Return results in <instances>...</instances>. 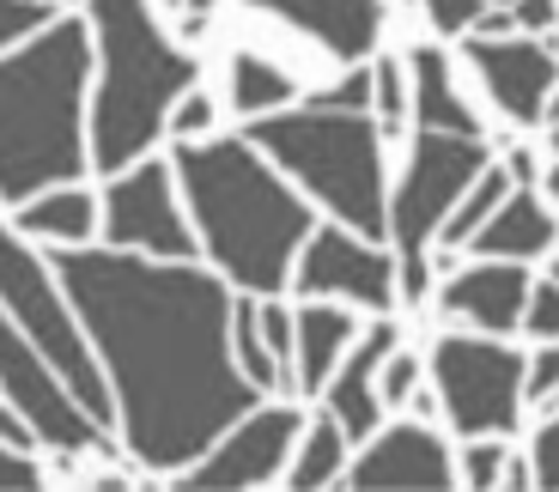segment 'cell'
Segmentation results:
<instances>
[{
	"label": "cell",
	"instance_id": "obj_21",
	"mask_svg": "<svg viewBox=\"0 0 559 492\" xmlns=\"http://www.w3.org/2000/svg\"><path fill=\"white\" fill-rule=\"evenodd\" d=\"M19 231L49 238V243H85L92 231H98V201L85 195L80 183L49 189V195H37L31 207H19Z\"/></svg>",
	"mask_w": 559,
	"mask_h": 492
},
{
	"label": "cell",
	"instance_id": "obj_26",
	"mask_svg": "<svg viewBox=\"0 0 559 492\" xmlns=\"http://www.w3.org/2000/svg\"><path fill=\"white\" fill-rule=\"evenodd\" d=\"M371 104H378L383 128H402V116H407V85H402V61H390V56H383L378 68H371Z\"/></svg>",
	"mask_w": 559,
	"mask_h": 492
},
{
	"label": "cell",
	"instance_id": "obj_8",
	"mask_svg": "<svg viewBox=\"0 0 559 492\" xmlns=\"http://www.w3.org/2000/svg\"><path fill=\"white\" fill-rule=\"evenodd\" d=\"M432 383L462 437H499L523 408V352L475 335H444L432 347Z\"/></svg>",
	"mask_w": 559,
	"mask_h": 492
},
{
	"label": "cell",
	"instance_id": "obj_13",
	"mask_svg": "<svg viewBox=\"0 0 559 492\" xmlns=\"http://www.w3.org/2000/svg\"><path fill=\"white\" fill-rule=\"evenodd\" d=\"M468 61H475L480 85L492 92L511 122L542 128L547 98H554V49L542 37H468Z\"/></svg>",
	"mask_w": 559,
	"mask_h": 492
},
{
	"label": "cell",
	"instance_id": "obj_38",
	"mask_svg": "<svg viewBox=\"0 0 559 492\" xmlns=\"http://www.w3.org/2000/svg\"><path fill=\"white\" fill-rule=\"evenodd\" d=\"M511 25L547 37V31H554V0H511Z\"/></svg>",
	"mask_w": 559,
	"mask_h": 492
},
{
	"label": "cell",
	"instance_id": "obj_29",
	"mask_svg": "<svg viewBox=\"0 0 559 492\" xmlns=\"http://www.w3.org/2000/svg\"><path fill=\"white\" fill-rule=\"evenodd\" d=\"M414 383H419V365H414V352H383V365H378V401H414Z\"/></svg>",
	"mask_w": 559,
	"mask_h": 492
},
{
	"label": "cell",
	"instance_id": "obj_36",
	"mask_svg": "<svg viewBox=\"0 0 559 492\" xmlns=\"http://www.w3.org/2000/svg\"><path fill=\"white\" fill-rule=\"evenodd\" d=\"M426 13H432V25L444 31V37H462V31L480 19V0H426Z\"/></svg>",
	"mask_w": 559,
	"mask_h": 492
},
{
	"label": "cell",
	"instance_id": "obj_3",
	"mask_svg": "<svg viewBox=\"0 0 559 492\" xmlns=\"http://www.w3.org/2000/svg\"><path fill=\"white\" fill-rule=\"evenodd\" d=\"M85 68H92V37L80 19L43 25L37 43L0 61V201L25 207L43 189L80 183Z\"/></svg>",
	"mask_w": 559,
	"mask_h": 492
},
{
	"label": "cell",
	"instance_id": "obj_39",
	"mask_svg": "<svg viewBox=\"0 0 559 492\" xmlns=\"http://www.w3.org/2000/svg\"><path fill=\"white\" fill-rule=\"evenodd\" d=\"M0 444H13V451H25V444H31V425L19 420L13 408H0Z\"/></svg>",
	"mask_w": 559,
	"mask_h": 492
},
{
	"label": "cell",
	"instance_id": "obj_5",
	"mask_svg": "<svg viewBox=\"0 0 559 492\" xmlns=\"http://www.w3.org/2000/svg\"><path fill=\"white\" fill-rule=\"evenodd\" d=\"M243 141L255 153H267L274 165H286L298 183L317 201L347 219L365 238H383V153H378V128L365 122V110H267L250 116Z\"/></svg>",
	"mask_w": 559,
	"mask_h": 492
},
{
	"label": "cell",
	"instance_id": "obj_14",
	"mask_svg": "<svg viewBox=\"0 0 559 492\" xmlns=\"http://www.w3.org/2000/svg\"><path fill=\"white\" fill-rule=\"evenodd\" d=\"M353 487H450L456 480V468H450V451L438 444L426 425H390V432H378V444L353 463Z\"/></svg>",
	"mask_w": 559,
	"mask_h": 492
},
{
	"label": "cell",
	"instance_id": "obj_7",
	"mask_svg": "<svg viewBox=\"0 0 559 492\" xmlns=\"http://www.w3.org/2000/svg\"><path fill=\"white\" fill-rule=\"evenodd\" d=\"M0 310L25 328V340L49 359V371L68 383L73 401H80L98 425H110V389H104L98 365H92V352H85L80 328H73L56 280H49V267H43L13 231H0Z\"/></svg>",
	"mask_w": 559,
	"mask_h": 492
},
{
	"label": "cell",
	"instance_id": "obj_17",
	"mask_svg": "<svg viewBox=\"0 0 559 492\" xmlns=\"http://www.w3.org/2000/svg\"><path fill=\"white\" fill-rule=\"evenodd\" d=\"M395 347V323H378L371 335H365V347L347 352V365L329 371V420L341 425V437H371L378 432V365L383 352Z\"/></svg>",
	"mask_w": 559,
	"mask_h": 492
},
{
	"label": "cell",
	"instance_id": "obj_30",
	"mask_svg": "<svg viewBox=\"0 0 559 492\" xmlns=\"http://www.w3.org/2000/svg\"><path fill=\"white\" fill-rule=\"evenodd\" d=\"M207 128H213V98H201L195 85H189V92L170 104V134H177V141H201Z\"/></svg>",
	"mask_w": 559,
	"mask_h": 492
},
{
	"label": "cell",
	"instance_id": "obj_37",
	"mask_svg": "<svg viewBox=\"0 0 559 492\" xmlns=\"http://www.w3.org/2000/svg\"><path fill=\"white\" fill-rule=\"evenodd\" d=\"M0 487H43V468L31 463L25 451H13V444H0Z\"/></svg>",
	"mask_w": 559,
	"mask_h": 492
},
{
	"label": "cell",
	"instance_id": "obj_11",
	"mask_svg": "<svg viewBox=\"0 0 559 492\" xmlns=\"http://www.w3.org/2000/svg\"><path fill=\"white\" fill-rule=\"evenodd\" d=\"M298 292L305 298H353L365 310H390L395 304V267L383 250H371V238L353 231H317L298 243Z\"/></svg>",
	"mask_w": 559,
	"mask_h": 492
},
{
	"label": "cell",
	"instance_id": "obj_6",
	"mask_svg": "<svg viewBox=\"0 0 559 492\" xmlns=\"http://www.w3.org/2000/svg\"><path fill=\"white\" fill-rule=\"evenodd\" d=\"M480 165H487L480 134H438V128H426L414 141L407 177H402V189H395L390 213H383V231H390L395 250H402V298L407 304L426 298V280H432V274H426V243H432L438 219L456 207V195L480 177Z\"/></svg>",
	"mask_w": 559,
	"mask_h": 492
},
{
	"label": "cell",
	"instance_id": "obj_28",
	"mask_svg": "<svg viewBox=\"0 0 559 492\" xmlns=\"http://www.w3.org/2000/svg\"><path fill=\"white\" fill-rule=\"evenodd\" d=\"M530 487H559V420L547 413L542 425H535V451H530Z\"/></svg>",
	"mask_w": 559,
	"mask_h": 492
},
{
	"label": "cell",
	"instance_id": "obj_4",
	"mask_svg": "<svg viewBox=\"0 0 559 492\" xmlns=\"http://www.w3.org/2000/svg\"><path fill=\"white\" fill-rule=\"evenodd\" d=\"M104 85L92 104V165L116 177L165 134L170 104L195 85L201 61L165 37L146 13V0H92Z\"/></svg>",
	"mask_w": 559,
	"mask_h": 492
},
{
	"label": "cell",
	"instance_id": "obj_2",
	"mask_svg": "<svg viewBox=\"0 0 559 492\" xmlns=\"http://www.w3.org/2000/svg\"><path fill=\"white\" fill-rule=\"evenodd\" d=\"M177 177L225 280L255 298H274L293 280V255L310 238V207L267 170L250 141H182Z\"/></svg>",
	"mask_w": 559,
	"mask_h": 492
},
{
	"label": "cell",
	"instance_id": "obj_35",
	"mask_svg": "<svg viewBox=\"0 0 559 492\" xmlns=\"http://www.w3.org/2000/svg\"><path fill=\"white\" fill-rule=\"evenodd\" d=\"M499 475H504V451L499 444H475V451H468V463H462V480H468V487H499Z\"/></svg>",
	"mask_w": 559,
	"mask_h": 492
},
{
	"label": "cell",
	"instance_id": "obj_9",
	"mask_svg": "<svg viewBox=\"0 0 559 492\" xmlns=\"http://www.w3.org/2000/svg\"><path fill=\"white\" fill-rule=\"evenodd\" d=\"M0 395H7V408L43 437V444H56V451H92L104 444V425L80 408L68 395V383L49 371L37 347L25 340V328L0 310Z\"/></svg>",
	"mask_w": 559,
	"mask_h": 492
},
{
	"label": "cell",
	"instance_id": "obj_33",
	"mask_svg": "<svg viewBox=\"0 0 559 492\" xmlns=\"http://www.w3.org/2000/svg\"><path fill=\"white\" fill-rule=\"evenodd\" d=\"M554 383H559V347H554V340H542L535 365H523V401H547Z\"/></svg>",
	"mask_w": 559,
	"mask_h": 492
},
{
	"label": "cell",
	"instance_id": "obj_23",
	"mask_svg": "<svg viewBox=\"0 0 559 492\" xmlns=\"http://www.w3.org/2000/svg\"><path fill=\"white\" fill-rule=\"evenodd\" d=\"M504 189H511V177H504V170H492V165H480V177H475L468 189H462L456 207H450L444 219H438V238H444L450 250H462V243L475 238L480 219H487V213L504 201Z\"/></svg>",
	"mask_w": 559,
	"mask_h": 492
},
{
	"label": "cell",
	"instance_id": "obj_32",
	"mask_svg": "<svg viewBox=\"0 0 559 492\" xmlns=\"http://www.w3.org/2000/svg\"><path fill=\"white\" fill-rule=\"evenodd\" d=\"M49 25V7L43 0H0V43L25 37V31H43Z\"/></svg>",
	"mask_w": 559,
	"mask_h": 492
},
{
	"label": "cell",
	"instance_id": "obj_27",
	"mask_svg": "<svg viewBox=\"0 0 559 492\" xmlns=\"http://www.w3.org/2000/svg\"><path fill=\"white\" fill-rule=\"evenodd\" d=\"M518 323L530 328L535 340H554V335H559V286H554V280H530Z\"/></svg>",
	"mask_w": 559,
	"mask_h": 492
},
{
	"label": "cell",
	"instance_id": "obj_20",
	"mask_svg": "<svg viewBox=\"0 0 559 492\" xmlns=\"http://www.w3.org/2000/svg\"><path fill=\"white\" fill-rule=\"evenodd\" d=\"M414 110L419 128H438V134H480L475 110L456 98L450 85V61L444 49H414Z\"/></svg>",
	"mask_w": 559,
	"mask_h": 492
},
{
	"label": "cell",
	"instance_id": "obj_40",
	"mask_svg": "<svg viewBox=\"0 0 559 492\" xmlns=\"http://www.w3.org/2000/svg\"><path fill=\"white\" fill-rule=\"evenodd\" d=\"M468 31H475V37H504V31H511V7H499V13H480Z\"/></svg>",
	"mask_w": 559,
	"mask_h": 492
},
{
	"label": "cell",
	"instance_id": "obj_1",
	"mask_svg": "<svg viewBox=\"0 0 559 492\" xmlns=\"http://www.w3.org/2000/svg\"><path fill=\"white\" fill-rule=\"evenodd\" d=\"M56 274L110 365L128 451L153 475L189 468L255 408L262 389L231 359V298L213 274L80 243L56 255Z\"/></svg>",
	"mask_w": 559,
	"mask_h": 492
},
{
	"label": "cell",
	"instance_id": "obj_10",
	"mask_svg": "<svg viewBox=\"0 0 559 492\" xmlns=\"http://www.w3.org/2000/svg\"><path fill=\"white\" fill-rule=\"evenodd\" d=\"M104 238L116 250H153L165 262H189L195 238L182 231L177 207H170V170L165 165H134L122 177L116 170L110 195H104Z\"/></svg>",
	"mask_w": 559,
	"mask_h": 492
},
{
	"label": "cell",
	"instance_id": "obj_16",
	"mask_svg": "<svg viewBox=\"0 0 559 492\" xmlns=\"http://www.w3.org/2000/svg\"><path fill=\"white\" fill-rule=\"evenodd\" d=\"M250 7L298 25L341 61H359L378 43V25H383V0H250Z\"/></svg>",
	"mask_w": 559,
	"mask_h": 492
},
{
	"label": "cell",
	"instance_id": "obj_22",
	"mask_svg": "<svg viewBox=\"0 0 559 492\" xmlns=\"http://www.w3.org/2000/svg\"><path fill=\"white\" fill-rule=\"evenodd\" d=\"M293 73H280L274 61H262V56H250L243 49L238 61H231V110H243V116H267V110H280V104H293Z\"/></svg>",
	"mask_w": 559,
	"mask_h": 492
},
{
	"label": "cell",
	"instance_id": "obj_31",
	"mask_svg": "<svg viewBox=\"0 0 559 492\" xmlns=\"http://www.w3.org/2000/svg\"><path fill=\"white\" fill-rule=\"evenodd\" d=\"M255 328H262L274 365H280V359H293V310H280L274 298H267V304H255Z\"/></svg>",
	"mask_w": 559,
	"mask_h": 492
},
{
	"label": "cell",
	"instance_id": "obj_25",
	"mask_svg": "<svg viewBox=\"0 0 559 492\" xmlns=\"http://www.w3.org/2000/svg\"><path fill=\"white\" fill-rule=\"evenodd\" d=\"M231 359H238V371L255 383V389H274V383H280L274 352H267L262 328H255V298H243V304H231Z\"/></svg>",
	"mask_w": 559,
	"mask_h": 492
},
{
	"label": "cell",
	"instance_id": "obj_24",
	"mask_svg": "<svg viewBox=\"0 0 559 492\" xmlns=\"http://www.w3.org/2000/svg\"><path fill=\"white\" fill-rule=\"evenodd\" d=\"M341 456H347V437H341V425L335 420H317L310 425V437H305V451H298V463H293V487L298 492H310V487H329V480L341 475Z\"/></svg>",
	"mask_w": 559,
	"mask_h": 492
},
{
	"label": "cell",
	"instance_id": "obj_12",
	"mask_svg": "<svg viewBox=\"0 0 559 492\" xmlns=\"http://www.w3.org/2000/svg\"><path fill=\"white\" fill-rule=\"evenodd\" d=\"M298 425L305 420L293 408H262V413L250 408L225 444L213 437L207 451L195 456V468L182 475V487H267L280 475V463H286V451H293Z\"/></svg>",
	"mask_w": 559,
	"mask_h": 492
},
{
	"label": "cell",
	"instance_id": "obj_42",
	"mask_svg": "<svg viewBox=\"0 0 559 492\" xmlns=\"http://www.w3.org/2000/svg\"><path fill=\"white\" fill-rule=\"evenodd\" d=\"M511 170H518L523 183H535V158L530 153H511Z\"/></svg>",
	"mask_w": 559,
	"mask_h": 492
},
{
	"label": "cell",
	"instance_id": "obj_41",
	"mask_svg": "<svg viewBox=\"0 0 559 492\" xmlns=\"http://www.w3.org/2000/svg\"><path fill=\"white\" fill-rule=\"evenodd\" d=\"M182 13H189V37H195V31L207 25V13H213V0H189V7H182Z\"/></svg>",
	"mask_w": 559,
	"mask_h": 492
},
{
	"label": "cell",
	"instance_id": "obj_43",
	"mask_svg": "<svg viewBox=\"0 0 559 492\" xmlns=\"http://www.w3.org/2000/svg\"><path fill=\"white\" fill-rule=\"evenodd\" d=\"M165 7H189V0H165Z\"/></svg>",
	"mask_w": 559,
	"mask_h": 492
},
{
	"label": "cell",
	"instance_id": "obj_18",
	"mask_svg": "<svg viewBox=\"0 0 559 492\" xmlns=\"http://www.w3.org/2000/svg\"><path fill=\"white\" fill-rule=\"evenodd\" d=\"M475 243L480 255H504V262H530V255H547L554 250V213L547 201L535 195L530 183L523 189H504V201L475 226Z\"/></svg>",
	"mask_w": 559,
	"mask_h": 492
},
{
	"label": "cell",
	"instance_id": "obj_19",
	"mask_svg": "<svg viewBox=\"0 0 559 492\" xmlns=\"http://www.w3.org/2000/svg\"><path fill=\"white\" fill-rule=\"evenodd\" d=\"M347 340H353V316H347V310L317 304V298H310V304L293 316V371H298L293 383H298V389L317 395L322 383H329V371L341 365Z\"/></svg>",
	"mask_w": 559,
	"mask_h": 492
},
{
	"label": "cell",
	"instance_id": "obj_15",
	"mask_svg": "<svg viewBox=\"0 0 559 492\" xmlns=\"http://www.w3.org/2000/svg\"><path fill=\"white\" fill-rule=\"evenodd\" d=\"M523 292H530V274H523V262L487 255V262L450 274L438 304H444L450 316H468V323L487 328V335H511V328H518V316H523Z\"/></svg>",
	"mask_w": 559,
	"mask_h": 492
},
{
	"label": "cell",
	"instance_id": "obj_34",
	"mask_svg": "<svg viewBox=\"0 0 559 492\" xmlns=\"http://www.w3.org/2000/svg\"><path fill=\"white\" fill-rule=\"evenodd\" d=\"M310 104H317V110H365V104H371V73H365V68L347 73L335 92H317Z\"/></svg>",
	"mask_w": 559,
	"mask_h": 492
}]
</instances>
